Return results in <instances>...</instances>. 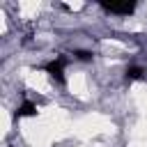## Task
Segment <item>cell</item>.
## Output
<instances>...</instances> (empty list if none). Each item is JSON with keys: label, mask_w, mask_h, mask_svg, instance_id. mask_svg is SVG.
I'll return each mask as SVG.
<instances>
[{"label": "cell", "mask_w": 147, "mask_h": 147, "mask_svg": "<svg viewBox=\"0 0 147 147\" xmlns=\"http://www.w3.org/2000/svg\"><path fill=\"white\" fill-rule=\"evenodd\" d=\"M64 64H67L64 57H57V60H53V62L46 64V74H48L55 83H60V85H64Z\"/></svg>", "instance_id": "cell-1"}, {"label": "cell", "mask_w": 147, "mask_h": 147, "mask_svg": "<svg viewBox=\"0 0 147 147\" xmlns=\"http://www.w3.org/2000/svg\"><path fill=\"white\" fill-rule=\"evenodd\" d=\"M101 7L110 14H122V16H129L133 9H136V2H101Z\"/></svg>", "instance_id": "cell-2"}, {"label": "cell", "mask_w": 147, "mask_h": 147, "mask_svg": "<svg viewBox=\"0 0 147 147\" xmlns=\"http://www.w3.org/2000/svg\"><path fill=\"white\" fill-rule=\"evenodd\" d=\"M16 115H18V117H34V115H37V106H34L32 101H23V103L18 106Z\"/></svg>", "instance_id": "cell-3"}, {"label": "cell", "mask_w": 147, "mask_h": 147, "mask_svg": "<svg viewBox=\"0 0 147 147\" xmlns=\"http://www.w3.org/2000/svg\"><path fill=\"white\" fill-rule=\"evenodd\" d=\"M145 76V69L142 67H129L126 69V78L129 80H138V78H142Z\"/></svg>", "instance_id": "cell-4"}, {"label": "cell", "mask_w": 147, "mask_h": 147, "mask_svg": "<svg viewBox=\"0 0 147 147\" xmlns=\"http://www.w3.org/2000/svg\"><path fill=\"white\" fill-rule=\"evenodd\" d=\"M74 55H76L78 60H83V62L92 60V53H90V51H74Z\"/></svg>", "instance_id": "cell-5"}]
</instances>
